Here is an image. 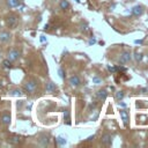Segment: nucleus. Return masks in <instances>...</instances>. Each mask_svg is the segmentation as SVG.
Segmentation results:
<instances>
[{"mask_svg":"<svg viewBox=\"0 0 148 148\" xmlns=\"http://www.w3.org/2000/svg\"><path fill=\"white\" fill-rule=\"evenodd\" d=\"M59 76H60V77H64V72H62V69H59Z\"/></svg>","mask_w":148,"mask_h":148,"instance_id":"29","label":"nucleus"},{"mask_svg":"<svg viewBox=\"0 0 148 148\" xmlns=\"http://www.w3.org/2000/svg\"><path fill=\"white\" fill-rule=\"evenodd\" d=\"M38 142H39V145L43 146V147L47 146L49 142H50V138H49V135H47V134H42V135L39 136V139H38Z\"/></svg>","mask_w":148,"mask_h":148,"instance_id":"11","label":"nucleus"},{"mask_svg":"<svg viewBox=\"0 0 148 148\" xmlns=\"http://www.w3.org/2000/svg\"><path fill=\"white\" fill-rule=\"evenodd\" d=\"M120 117H121V120H123V123L127 126V124H128V120H130V116H128V113H127V111L126 110H120Z\"/></svg>","mask_w":148,"mask_h":148,"instance_id":"14","label":"nucleus"},{"mask_svg":"<svg viewBox=\"0 0 148 148\" xmlns=\"http://www.w3.org/2000/svg\"><path fill=\"white\" fill-rule=\"evenodd\" d=\"M38 88V80L35 77H29L23 82V91L27 94H34L36 92Z\"/></svg>","mask_w":148,"mask_h":148,"instance_id":"2","label":"nucleus"},{"mask_svg":"<svg viewBox=\"0 0 148 148\" xmlns=\"http://www.w3.org/2000/svg\"><path fill=\"white\" fill-rule=\"evenodd\" d=\"M142 42H143V40H142V39H140V40H135V43H136V44H141V43H142Z\"/></svg>","mask_w":148,"mask_h":148,"instance_id":"31","label":"nucleus"},{"mask_svg":"<svg viewBox=\"0 0 148 148\" xmlns=\"http://www.w3.org/2000/svg\"><path fill=\"white\" fill-rule=\"evenodd\" d=\"M22 3V0H6V7L9 9L16 8Z\"/></svg>","mask_w":148,"mask_h":148,"instance_id":"7","label":"nucleus"},{"mask_svg":"<svg viewBox=\"0 0 148 148\" xmlns=\"http://www.w3.org/2000/svg\"><path fill=\"white\" fill-rule=\"evenodd\" d=\"M96 95H97V98H98L99 101H104V99L108 97V91H106L105 89H99Z\"/></svg>","mask_w":148,"mask_h":148,"instance_id":"15","label":"nucleus"},{"mask_svg":"<svg viewBox=\"0 0 148 148\" xmlns=\"http://www.w3.org/2000/svg\"><path fill=\"white\" fill-rule=\"evenodd\" d=\"M3 22H5V25L7 29H9V30L16 29L20 23V16L15 12H8L3 16Z\"/></svg>","mask_w":148,"mask_h":148,"instance_id":"1","label":"nucleus"},{"mask_svg":"<svg viewBox=\"0 0 148 148\" xmlns=\"http://www.w3.org/2000/svg\"><path fill=\"white\" fill-rule=\"evenodd\" d=\"M132 59V56L128 51H124L120 53V57H119V64H127L130 62Z\"/></svg>","mask_w":148,"mask_h":148,"instance_id":"6","label":"nucleus"},{"mask_svg":"<svg viewBox=\"0 0 148 148\" xmlns=\"http://www.w3.org/2000/svg\"><path fill=\"white\" fill-rule=\"evenodd\" d=\"M101 141H102L103 145L109 146V145H111V142H112V135L109 134V133H104V134L102 135V138H101Z\"/></svg>","mask_w":148,"mask_h":148,"instance_id":"10","label":"nucleus"},{"mask_svg":"<svg viewBox=\"0 0 148 148\" xmlns=\"http://www.w3.org/2000/svg\"><path fill=\"white\" fill-rule=\"evenodd\" d=\"M68 82L72 87H79L81 84V80L77 75H72L69 79H68Z\"/></svg>","mask_w":148,"mask_h":148,"instance_id":"8","label":"nucleus"},{"mask_svg":"<svg viewBox=\"0 0 148 148\" xmlns=\"http://www.w3.org/2000/svg\"><path fill=\"white\" fill-rule=\"evenodd\" d=\"M96 105H97V103H96V102H94V103H91V104L89 105V109H90V110H94V109L96 108Z\"/></svg>","mask_w":148,"mask_h":148,"instance_id":"24","label":"nucleus"},{"mask_svg":"<svg viewBox=\"0 0 148 148\" xmlns=\"http://www.w3.org/2000/svg\"><path fill=\"white\" fill-rule=\"evenodd\" d=\"M116 71H121V72H126V67H123V66H120V67H116Z\"/></svg>","mask_w":148,"mask_h":148,"instance_id":"23","label":"nucleus"},{"mask_svg":"<svg viewBox=\"0 0 148 148\" xmlns=\"http://www.w3.org/2000/svg\"><path fill=\"white\" fill-rule=\"evenodd\" d=\"M75 1H76V2H80V0H75Z\"/></svg>","mask_w":148,"mask_h":148,"instance_id":"32","label":"nucleus"},{"mask_svg":"<svg viewBox=\"0 0 148 148\" xmlns=\"http://www.w3.org/2000/svg\"><path fill=\"white\" fill-rule=\"evenodd\" d=\"M57 141H58L59 145H65L66 143V139H64L62 136H58L57 138Z\"/></svg>","mask_w":148,"mask_h":148,"instance_id":"21","label":"nucleus"},{"mask_svg":"<svg viewBox=\"0 0 148 148\" xmlns=\"http://www.w3.org/2000/svg\"><path fill=\"white\" fill-rule=\"evenodd\" d=\"M81 30H82V31H87V30H88V27H87V24H84V25L82 24V25H81Z\"/></svg>","mask_w":148,"mask_h":148,"instance_id":"26","label":"nucleus"},{"mask_svg":"<svg viewBox=\"0 0 148 148\" xmlns=\"http://www.w3.org/2000/svg\"><path fill=\"white\" fill-rule=\"evenodd\" d=\"M45 90H46L47 92H53V91H56V90H57V86H56V83H54V82H52V81L46 82Z\"/></svg>","mask_w":148,"mask_h":148,"instance_id":"12","label":"nucleus"},{"mask_svg":"<svg viewBox=\"0 0 148 148\" xmlns=\"http://www.w3.org/2000/svg\"><path fill=\"white\" fill-rule=\"evenodd\" d=\"M134 58H135V60L136 61H141L142 60V58H143V54L141 53V52H134Z\"/></svg>","mask_w":148,"mask_h":148,"instance_id":"20","label":"nucleus"},{"mask_svg":"<svg viewBox=\"0 0 148 148\" xmlns=\"http://www.w3.org/2000/svg\"><path fill=\"white\" fill-rule=\"evenodd\" d=\"M95 43H96V39H95V38H92V39L89 40V44H90V45H91V44H95Z\"/></svg>","mask_w":148,"mask_h":148,"instance_id":"28","label":"nucleus"},{"mask_svg":"<svg viewBox=\"0 0 148 148\" xmlns=\"http://www.w3.org/2000/svg\"><path fill=\"white\" fill-rule=\"evenodd\" d=\"M108 69H109L111 73H114V72H116V67H112V66H108Z\"/></svg>","mask_w":148,"mask_h":148,"instance_id":"25","label":"nucleus"},{"mask_svg":"<svg viewBox=\"0 0 148 148\" xmlns=\"http://www.w3.org/2000/svg\"><path fill=\"white\" fill-rule=\"evenodd\" d=\"M64 117L66 118V120H68V118H69V114H68V111H65V113H64Z\"/></svg>","mask_w":148,"mask_h":148,"instance_id":"27","label":"nucleus"},{"mask_svg":"<svg viewBox=\"0 0 148 148\" xmlns=\"http://www.w3.org/2000/svg\"><path fill=\"white\" fill-rule=\"evenodd\" d=\"M1 64H2V66H3L5 68H10L13 62H12V61H9V60L6 58V59H2V60H1Z\"/></svg>","mask_w":148,"mask_h":148,"instance_id":"18","label":"nucleus"},{"mask_svg":"<svg viewBox=\"0 0 148 148\" xmlns=\"http://www.w3.org/2000/svg\"><path fill=\"white\" fill-rule=\"evenodd\" d=\"M2 57H3V53H2V51H0V61L2 60Z\"/></svg>","mask_w":148,"mask_h":148,"instance_id":"30","label":"nucleus"},{"mask_svg":"<svg viewBox=\"0 0 148 148\" xmlns=\"http://www.w3.org/2000/svg\"><path fill=\"white\" fill-rule=\"evenodd\" d=\"M0 146H1V141H0Z\"/></svg>","mask_w":148,"mask_h":148,"instance_id":"33","label":"nucleus"},{"mask_svg":"<svg viewBox=\"0 0 148 148\" xmlns=\"http://www.w3.org/2000/svg\"><path fill=\"white\" fill-rule=\"evenodd\" d=\"M12 40V32L9 29H0V43L8 44Z\"/></svg>","mask_w":148,"mask_h":148,"instance_id":"4","label":"nucleus"},{"mask_svg":"<svg viewBox=\"0 0 148 148\" xmlns=\"http://www.w3.org/2000/svg\"><path fill=\"white\" fill-rule=\"evenodd\" d=\"M92 81H94V82H95V83H97V84H98V83H101V82H102V80H101V79H99V77H97V76H94V77H92Z\"/></svg>","mask_w":148,"mask_h":148,"instance_id":"22","label":"nucleus"},{"mask_svg":"<svg viewBox=\"0 0 148 148\" xmlns=\"http://www.w3.org/2000/svg\"><path fill=\"white\" fill-rule=\"evenodd\" d=\"M21 54H22L21 53V50L17 46H14V47H12V49L8 50V52H7V59L14 64V62H16L21 58Z\"/></svg>","mask_w":148,"mask_h":148,"instance_id":"3","label":"nucleus"},{"mask_svg":"<svg viewBox=\"0 0 148 148\" xmlns=\"http://www.w3.org/2000/svg\"><path fill=\"white\" fill-rule=\"evenodd\" d=\"M9 95L10 96H22L23 95V89H21V88H13V89H10L9 91Z\"/></svg>","mask_w":148,"mask_h":148,"instance_id":"13","label":"nucleus"},{"mask_svg":"<svg viewBox=\"0 0 148 148\" xmlns=\"http://www.w3.org/2000/svg\"><path fill=\"white\" fill-rule=\"evenodd\" d=\"M124 96H125V92H124L123 90H120V91H117V92H116V99H117V101L123 99V98H124Z\"/></svg>","mask_w":148,"mask_h":148,"instance_id":"19","label":"nucleus"},{"mask_svg":"<svg viewBox=\"0 0 148 148\" xmlns=\"http://www.w3.org/2000/svg\"><path fill=\"white\" fill-rule=\"evenodd\" d=\"M10 143H14V145H16V143H18L20 141H21V138L20 136H17V135H13V136H10L9 138V140H8Z\"/></svg>","mask_w":148,"mask_h":148,"instance_id":"17","label":"nucleus"},{"mask_svg":"<svg viewBox=\"0 0 148 148\" xmlns=\"http://www.w3.org/2000/svg\"><path fill=\"white\" fill-rule=\"evenodd\" d=\"M0 123H2L3 125H9L12 123V114L9 111H2L1 116H0Z\"/></svg>","mask_w":148,"mask_h":148,"instance_id":"5","label":"nucleus"},{"mask_svg":"<svg viewBox=\"0 0 148 148\" xmlns=\"http://www.w3.org/2000/svg\"><path fill=\"white\" fill-rule=\"evenodd\" d=\"M59 7H60L61 10H67L69 8V2L67 0H61L59 2Z\"/></svg>","mask_w":148,"mask_h":148,"instance_id":"16","label":"nucleus"},{"mask_svg":"<svg viewBox=\"0 0 148 148\" xmlns=\"http://www.w3.org/2000/svg\"><path fill=\"white\" fill-rule=\"evenodd\" d=\"M142 14H143V8H142V6L136 5V6H134V7L132 8V15H133V16L139 17V16H141Z\"/></svg>","mask_w":148,"mask_h":148,"instance_id":"9","label":"nucleus"}]
</instances>
